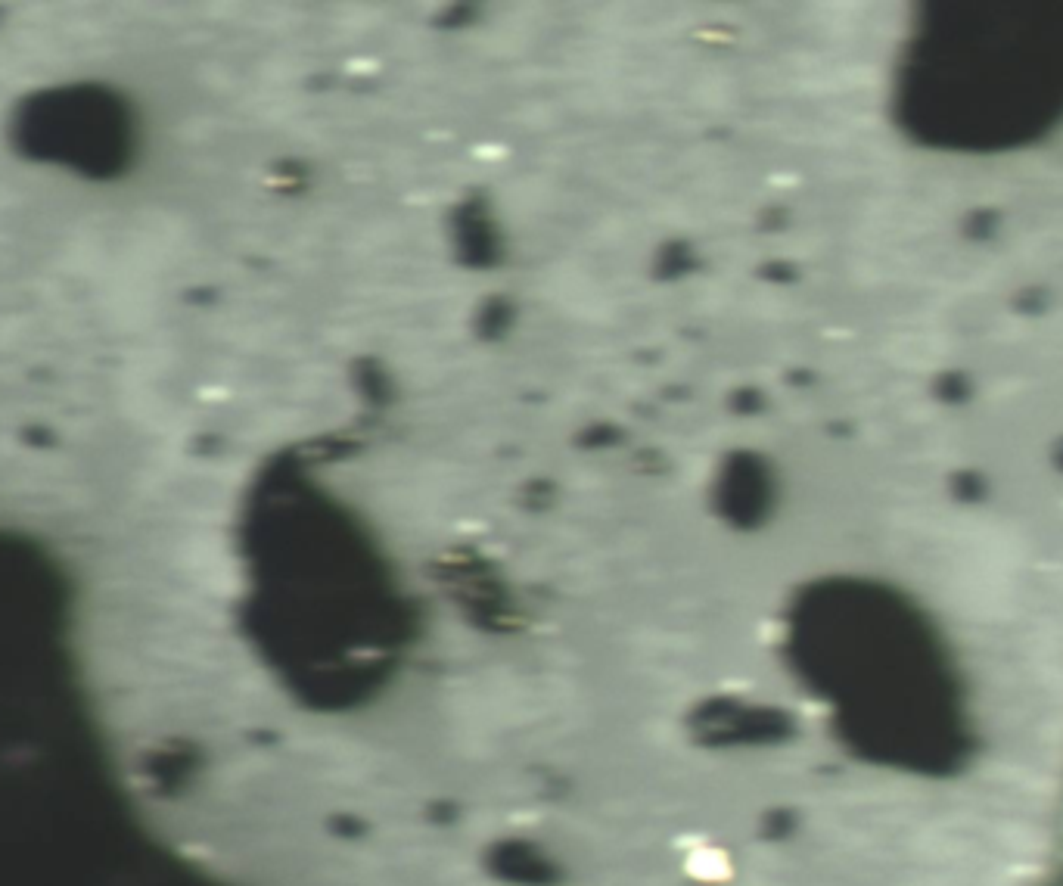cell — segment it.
I'll return each instance as SVG.
<instances>
[{
	"mask_svg": "<svg viewBox=\"0 0 1063 886\" xmlns=\"http://www.w3.org/2000/svg\"><path fill=\"white\" fill-rule=\"evenodd\" d=\"M687 874H694V877L703 880V883L725 880V877L731 874V862H728V855H725L722 849L697 846L691 855H687Z\"/></svg>",
	"mask_w": 1063,
	"mask_h": 886,
	"instance_id": "6da1fadb",
	"label": "cell"
}]
</instances>
